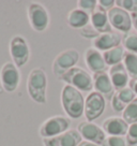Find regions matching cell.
Instances as JSON below:
<instances>
[{
    "mask_svg": "<svg viewBox=\"0 0 137 146\" xmlns=\"http://www.w3.org/2000/svg\"><path fill=\"white\" fill-rule=\"evenodd\" d=\"M27 91L29 97L39 104L47 101V75L42 68H34L29 72L27 78Z\"/></svg>",
    "mask_w": 137,
    "mask_h": 146,
    "instance_id": "1",
    "label": "cell"
},
{
    "mask_svg": "<svg viewBox=\"0 0 137 146\" xmlns=\"http://www.w3.org/2000/svg\"><path fill=\"white\" fill-rule=\"evenodd\" d=\"M61 104L68 116L77 119L84 114L85 98L78 89L70 85H65L61 91Z\"/></svg>",
    "mask_w": 137,
    "mask_h": 146,
    "instance_id": "2",
    "label": "cell"
},
{
    "mask_svg": "<svg viewBox=\"0 0 137 146\" xmlns=\"http://www.w3.org/2000/svg\"><path fill=\"white\" fill-rule=\"evenodd\" d=\"M27 16L29 25L34 31L43 32L49 26V13L42 3L31 2L27 8Z\"/></svg>",
    "mask_w": 137,
    "mask_h": 146,
    "instance_id": "3",
    "label": "cell"
},
{
    "mask_svg": "<svg viewBox=\"0 0 137 146\" xmlns=\"http://www.w3.org/2000/svg\"><path fill=\"white\" fill-rule=\"evenodd\" d=\"M60 80L79 91H91L93 88V80L91 75L88 71L78 67H74L68 70Z\"/></svg>",
    "mask_w": 137,
    "mask_h": 146,
    "instance_id": "4",
    "label": "cell"
},
{
    "mask_svg": "<svg viewBox=\"0 0 137 146\" xmlns=\"http://www.w3.org/2000/svg\"><path fill=\"white\" fill-rule=\"evenodd\" d=\"M79 60V53L75 48H68L61 52L56 56L53 61L51 69L53 73L58 78H61L68 70L75 67Z\"/></svg>",
    "mask_w": 137,
    "mask_h": 146,
    "instance_id": "5",
    "label": "cell"
},
{
    "mask_svg": "<svg viewBox=\"0 0 137 146\" xmlns=\"http://www.w3.org/2000/svg\"><path fill=\"white\" fill-rule=\"evenodd\" d=\"M10 55L13 62L17 68H22L29 61L30 58V47L27 40L23 36L15 35L10 40Z\"/></svg>",
    "mask_w": 137,
    "mask_h": 146,
    "instance_id": "6",
    "label": "cell"
},
{
    "mask_svg": "<svg viewBox=\"0 0 137 146\" xmlns=\"http://www.w3.org/2000/svg\"><path fill=\"white\" fill-rule=\"evenodd\" d=\"M70 126H71V120L68 117H64L61 115L51 116L40 126L39 134L43 139L56 137L70 130Z\"/></svg>",
    "mask_w": 137,
    "mask_h": 146,
    "instance_id": "7",
    "label": "cell"
},
{
    "mask_svg": "<svg viewBox=\"0 0 137 146\" xmlns=\"http://www.w3.org/2000/svg\"><path fill=\"white\" fill-rule=\"evenodd\" d=\"M20 81V73L14 62H5L0 70V83L7 92H13L17 89Z\"/></svg>",
    "mask_w": 137,
    "mask_h": 146,
    "instance_id": "8",
    "label": "cell"
},
{
    "mask_svg": "<svg viewBox=\"0 0 137 146\" xmlns=\"http://www.w3.org/2000/svg\"><path fill=\"white\" fill-rule=\"evenodd\" d=\"M105 98L99 92H91L85 99V111L84 114L88 121H93L103 114L105 110Z\"/></svg>",
    "mask_w": 137,
    "mask_h": 146,
    "instance_id": "9",
    "label": "cell"
},
{
    "mask_svg": "<svg viewBox=\"0 0 137 146\" xmlns=\"http://www.w3.org/2000/svg\"><path fill=\"white\" fill-rule=\"evenodd\" d=\"M108 19H109L110 26L114 27L119 31H122L124 33L131 31L132 28V18L128 12L124 11L123 9L115 7L107 12Z\"/></svg>",
    "mask_w": 137,
    "mask_h": 146,
    "instance_id": "10",
    "label": "cell"
},
{
    "mask_svg": "<svg viewBox=\"0 0 137 146\" xmlns=\"http://www.w3.org/2000/svg\"><path fill=\"white\" fill-rule=\"evenodd\" d=\"M42 142L44 146H78L82 142V135L77 130L70 129L59 135L43 139Z\"/></svg>",
    "mask_w": 137,
    "mask_h": 146,
    "instance_id": "11",
    "label": "cell"
},
{
    "mask_svg": "<svg viewBox=\"0 0 137 146\" xmlns=\"http://www.w3.org/2000/svg\"><path fill=\"white\" fill-rule=\"evenodd\" d=\"M77 131L80 133L82 137L86 141L96 143L97 145H102L103 141L105 140V132L103 129L100 128L97 125L91 123V121H82L78 123Z\"/></svg>",
    "mask_w": 137,
    "mask_h": 146,
    "instance_id": "12",
    "label": "cell"
},
{
    "mask_svg": "<svg viewBox=\"0 0 137 146\" xmlns=\"http://www.w3.org/2000/svg\"><path fill=\"white\" fill-rule=\"evenodd\" d=\"M92 80H93V88L96 90V92L101 94L107 100H111L115 95V88L110 81L109 74H107L106 72L94 73Z\"/></svg>",
    "mask_w": 137,
    "mask_h": 146,
    "instance_id": "13",
    "label": "cell"
},
{
    "mask_svg": "<svg viewBox=\"0 0 137 146\" xmlns=\"http://www.w3.org/2000/svg\"><path fill=\"white\" fill-rule=\"evenodd\" d=\"M84 58L86 66L91 72H93V74L97 72H105L107 64L104 60L103 54H101L100 50H97L94 47H89L85 52Z\"/></svg>",
    "mask_w": 137,
    "mask_h": 146,
    "instance_id": "14",
    "label": "cell"
},
{
    "mask_svg": "<svg viewBox=\"0 0 137 146\" xmlns=\"http://www.w3.org/2000/svg\"><path fill=\"white\" fill-rule=\"evenodd\" d=\"M102 129L108 135H121L124 137V134L128 133V123L124 120L122 117L111 116L106 118L102 123Z\"/></svg>",
    "mask_w": 137,
    "mask_h": 146,
    "instance_id": "15",
    "label": "cell"
},
{
    "mask_svg": "<svg viewBox=\"0 0 137 146\" xmlns=\"http://www.w3.org/2000/svg\"><path fill=\"white\" fill-rule=\"evenodd\" d=\"M122 41V36L119 35L118 32H105L101 33L96 39L92 40V45L97 50H108L110 48H114L120 45Z\"/></svg>",
    "mask_w": 137,
    "mask_h": 146,
    "instance_id": "16",
    "label": "cell"
},
{
    "mask_svg": "<svg viewBox=\"0 0 137 146\" xmlns=\"http://www.w3.org/2000/svg\"><path fill=\"white\" fill-rule=\"evenodd\" d=\"M108 74H109L110 81L114 85V88L117 90L125 88L126 85L130 83V80H128L130 75H128L123 64H118L113 66L109 69Z\"/></svg>",
    "mask_w": 137,
    "mask_h": 146,
    "instance_id": "17",
    "label": "cell"
},
{
    "mask_svg": "<svg viewBox=\"0 0 137 146\" xmlns=\"http://www.w3.org/2000/svg\"><path fill=\"white\" fill-rule=\"evenodd\" d=\"M135 99V94L130 87L117 90L111 99V106L116 112H123L124 109Z\"/></svg>",
    "mask_w": 137,
    "mask_h": 146,
    "instance_id": "18",
    "label": "cell"
},
{
    "mask_svg": "<svg viewBox=\"0 0 137 146\" xmlns=\"http://www.w3.org/2000/svg\"><path fill=\"white\" fill-rule=\"evenodd\" d=\"M89 19H90V15L86 13L85 11L78 9L71 10L68 13L67 16V23L71 28L74 29H82L85 27L86 25L89 24Z\"/></svg>",
    "mask_w": 137,
    "mask_h": 146,
    "instance_id": "19",
    "label": "cell"
},
{
    "mask_svg": "<svg viewBox=\"0 0 137 146\" xmlns=\"http://www.w3.org/2000/svg\"><path fill=\"white\" fill-rule=\"evenodd\" d=\"M90 21H91L92 26L100 33L111 31V26H110L109 19H108V15L105 11L97 8V10H96L90 15Z\"/></svg>",
    "mask_w": 137,
    "mask_h": 146,
    "instance_id": "20",
    "label": "cell"
},
{
    "mask_svg": "<svg viewBox=\"0 0 137 146\" xmlns=\"http://www.w3.org/2000/svg\"><path fill=\"white\" fill-rule=\"evenodd\" d=\"M124 47L121 45L110 48L108 50H105L103 53V57L107 66H115V64H121V60L124 57Z\"/></svg>",
    "mask_w": 137,
    "mask_h": 146,
    "instance_id": "21",
    "label": "cell"
},
{
    "mask_svg": "<svg viewBox=\"0 0 137 146\" xmlns=\"http://www.w3.org/2000/svg\"><path fill=\"white\" fill-rule=\"evenodd\" d=\"M123 60V64L128 71V75L132 78H137V54L125 52Z\"/></svg>",
    "mask_w": 137,
    "mask_h": 146,
    "instance_id": "22",
    "label": "cell"
},
{
    "mask_svg": "<svg viewBox=\"0 0 137 146\" xmlns=\"http://www.w3.org/2000/svg\"><path fill=\"white\" fill-rule=\"evenodd\" d=\"M122 44L126 52L137 54V32L128 31L122 36Z\"/></svg>",
    "mask_w": 137,
    "mask_h": 146,
    "instance_id": "23",
    "label": "cell"
},
{
    "mask_svg": "<svg viewBox=\"0 0 137 146\" xmlns=\"http://www.w3.org/2000/svg\"><path fill=\"white\" fill-rule=\"evenodd\" d=\"M122 118H123L128 125L137 123V98H135V99L124 109L123 114H122Z\"/></svg>",
    "mask_w": 137,
    "mask_h": 146,
    "instance_id": "24",
    "label": "cell"
},
{
    "mask_svg": "<svg viewBox=\"0 0 137 146\" xmlns=\"http://www.w3.org/2000/svg\"><path fill=\"white\" fill-rule=\"evenodd\" d=\"M102 146H130L126 137L121 135H108L102 143Z\"/></svg>",
    "mask_w": 137,
    "mask_h": 146,
    "instance_id": "25",
    "label": "cell"
},
{
    "mask_svg": "<svg viewBox=\"0 0 137 146\" xmlns=\"http://www.w3.org/2000/svg\"><path fill=\"white\" fill-rule=\"evenodd\" d=\"M96 5H97V1L96 0H78L77 1L78 9L85 11L89 15H91L96 11V7H97Z\"/></svg>",
    "mask_w": 137,
    "mask_h": 146,
    "instance_id": "26",
    "label": "cell"
},
{
    "mask_svg": "<svg viewBox=\"0 0 137 146\" xmlns=\"http://www.w3.org/2000/svg\"><path fill=\"white\" fill-rule=\"evenodd\" d=\"M79 35L82 36H84V38H86V39L94 40V39H96L97 36H100L101 33L92 26V24H88V25H86L85 27H82V29H80Z\"/></svg>",
    "mask_w": 137,
    "mask_h": 146,
    "instance_id": "27",
    "label": "cell"
},
{
    "mask_svg": "<svg viewBox=\"0 0 137 146\" xmlns=\"http://www.w3.org/2000/svg\"><path fill=\"white\" fill-rule=\"evenodd\" d=\"M116 3L126 12L137 13V0H117Z\"/></svg>",
    "mask_w": 137,
    "mask_h": 146,
    "instance_id": "28",
    "label": "cell"
},
{
    "mask_svg": "<svg viewBox=\"0 0 137 146\" xmlns=\"http://www.w3.org/2000/svg\"><path fill=\"white\" fill-rule=\"evenodd\" d=\"M126 140H128L130 146L137 144V123H134L128 126Z\"/></svg>",
    "mask_w": 137,
    "mask_h": 146,
    "instance_id": "29",
    "label": "cell"
},
{
    "mask_svg": "<svg viewBox=\"0 0 137 146\" xmlns=\"http://www.w3.org/2000/svg\"><path fill=\"white\" fill-rule=\"evenodd\" d=\"M115 3H116V1H114V0H100L97 2V5H99L97 7H99V9L103 10L105 12H108L113 8H115Z\"/></svg>",
    "mask_w": 137,
    "mask_h": 146,
    "instance_id": "30",
    "label": "cell"
},
{
    "mask_svg": "<svg viewBox=\"0 0 137 146\" xmlns=\"http://www.w3.org/2000/svg\"><path fill=\"white\" fill-rule=\"evenodd\" d=\"M128 85H130V88L133 90V92L135 94V96H137V78H131Z\"/></svg>",
    "mask_w": 137,
    "mask_h": 146,
    "instance_id": "31",
    "label": "cell"
},
{
    "mask_svg": "<svg viewBox=\"0 0 137 146\" xmlns=\"http://www.w3.org/2000/svg\"><path fill=\"white\" fill-rule=\"evenodd\" d=\"M131 18H132V25L134 29L137 31V13H132L131 14Z\"/></svg>",
    "mask_w": 137,
    "mask_h": 146,
    "instance_id": "32",
    "label": "cell"
},
{
    "mask_svg": "<svg viewBox=\"0 0 137 146\" xmlns=\"http://www.w3.org/2000/svg\"><path fill=\"white\" fill-rule=\"evenodd\" d=\"M78 146H100V145H97L96 143H92V142H89V141H82Z\"/></svg>",
    "mask_w": 137,
    "mask_h": 146,
    "instance_id": "33",
    "label": "cell"
}]
</instances>
